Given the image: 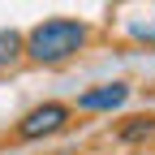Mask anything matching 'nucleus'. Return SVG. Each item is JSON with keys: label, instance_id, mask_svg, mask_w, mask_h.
<instances>
[{"label": "nucleus", "instance_id": "1", "mask_svg": "<svg viewBox=\"0 0 155 155\" xmlns=\"http://www.w3.org/2000/svg\"><path fill=\"white\" fill-rule=\"evenodd\" d=\"M86 39H91L86 22H78V17H48V22L26 30V61L43 65V69H56V65L73 61L86 48Z\"/></svg>", "mask_w": 155, "mask_h": 155}, {"label": "nucleus", "instance_id": "2", "mask_svg": "<svg viewBox=\"0 0 155 155\" xmlns=\"http://www.w3.org/2000/svg\"><path fill=\"white\" fill-rule=\"evenodd\" d=\"M69 112L73 108H65V104H39V108H30L22 121H17V138L35 142V138H48V134H61L69 125Z\"/></svg>", "mask_w": 155, "mask_h": 155}, {"label": "nucleus", "instance_id": "3", "mask_svg": "<svg viewBox=\"0 0 155 155\" xmlns=\"http://www.w3.org/2000/svg\"><path fill=\"white\" fill-rule=\"evenodd\" d=\"M129 99V86L125 82H108V86H95L86 95H78V112H116Z\"/></svg>", "mask_w": 155, "mask_h": 155}, {"label": "nucleus", "instance_id": "4", "mask_svg": "<svg viewBox=\"0 0 155 155\" xmlns=\"http://www.w3.org/2000/svg\"><path fill=\"white\" fill-rule=\"evenodd\" d=\"M26 61V35L22 30H0V73Z\"/></svg>", "mask_w": 155, "mask_h": 155}, {"label": "nucleus", "instance_id": "5", "mask_svg": "<svg viewBox=\"0 0 155 155\" xmlns=\"http://www.w3.org/2000/svg\"><path fill=\"white\" fill-rule=\"evenodd\" d=\"M155 134V116H134L129 125H121V142H142Z\"/></svg>", "mask_w": 155, "mask_h": 155}]
</instances>
